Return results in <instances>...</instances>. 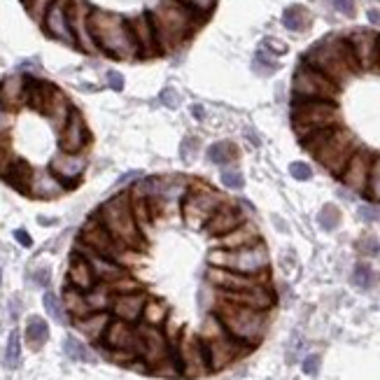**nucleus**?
<instances>
[{"label": "nucleus", "instance_id": "obj_1", "mask_svg": "<svg viewBox=\"0 0 380 380\" xmlns=\"http://www.w3.org/2000/svg\"><path fill=\"white\" fill-rule=\"evenodd\" d=\"M87 26L96 50L105 52L108 57L119 61H131L138 57V45L124 17L105 10H89Z\"/></svg>", "mask_w": 380, "mask_h": 380}, {"label": "nucleus", "instance_id": "obj_2", "mask_svg": "<svg viewBox=\"0 0 380 380\" xmlns=\"http://www.w3.org/2000/svg\"><path fill=\"white\" fill-rule=\"evenodd\" d=\"M149 19L156 33L159 52H173L189 40L201 22V15L180 0H161L154 10H149Z\"/></svg>", "mask_w": 380, "mask_h": 380}, {"label": "nucleus", "instance_id": "obj_3", "mask_svg": "<svg viewBox=\"0 0 380 380\" xmlns=\"http://www.w3.org/2000/svg\"><path fill=\"white\" fill-rule=\"evenodd\" d=\"M303 64L317 68V71L327 75L329 80H334L338 87H341L343 82H348L355 73L362 71L348 38L343 36H329L320 40V43L303 57Z\"/></svg>", "mask_w": 380, "mask_h": 380}, {"label": "nucleus", "instance_id": "obj_4", "mask_svg": "<svg viewBox=\"0 0 380 380\" xmlns=\"http://www.w3.org/2000/svg\"><path fill=\"white\" fill-rule=\"evenodd\" d=\"M217 320L222 322V327L236 338V341L254 348L266 334V310H254L247 306H238L226 299H219L215 308Z\"/></svg>", "mask_w": 380, "mask_h": 380}, {"label": "nucleus", "instance_id": "obj_5", "mask_svg": "<svg viewBox=\"0 0 380 380\" xmlns=\"http://www.w3.org/2000/svg\"><path fill=\"white\" fill-rule=\"evenodd\" d=\"M96 217L101 219V224L110 231V236L117 243H122L129 250H140L142 247V231L136 222L133 210H131L129 194L112 196L110 201H105Z\"/></svg>", "mask_w": 380, "mask_h": 380}, {"label": "nucleus", "instance_id": "obj_6", "mask_svg": "<svg viewBox=\"0 0 380 380\" xmlns=\"http://www.w3.org/2000/svg\"><path fill=\"white\" fill-rule=\"evenodd\" d=\"M198 336H201L205 355H208L210 371L224 369V366L233 364L236 359H240L252 350L250 345L236 341V338L222 327V322L217 320V315H210L208 320L203 322V329Z\"/></svg>", "mask_w": 380, "mask_h": 380}, {"label": "nucleus", "instance_id": "obj_7", "mask_svg": "<svg viewBox=\"0 0 380 380\" xmlns=\"http://www.w3.org/2000/svg\"><path fill=\"white\" fill-rule=\"evenodd\" d=\"M292 124L294 131L303 138L306 133L315 129L324 126H338L341 124V110H338L336 101H292Z\"/></svg>", "mask_w": 380, "mask_h": 380}, {"label": "nucleus", "instance_id": "obj_8", "mask_svg": "<svg viewBox=\"0 0 380 380\" xmlns=\"http://www.w3.org/2000/svg\"><path fill=\"white\" fill-rule=\"evenodd\" d=\"M210 266H219V268H229V271L236 273H245V275H261L266 273L268 268V250L266 245L254 243L247 247H238V250H215L210 252Z\"/></svg>", "mask_w": 380, "mask_h": 380}, {"label": "nucleus", "instance_id": "obj_9", "mask_svg": "<svg viewBox=\"0 0 380 380\" xmlns=\"http://www.w3.org/2000/svg\"><path fill=\"white\" fill-rule=\"evenodd\" d=\"M341 87L336 85L334 80H329L327 75L320 73L317 68L301 64L294 73V82H292V96L296 101H336Z\"/></svg>", "mask_w": 380, "mask_h": 380}, {"label": "nucleus", "instance_id": "obj_10", "mask_svg": "<svg viewBox=\"0 0 380 380\" xmlns=\"http://www.w3.org/2000/svg\"><path fill=\"white\" fill-rule=\"evenodd\" d=\"M224 203V196L217 194L208 184H191L182 198V217L191 229H203L210 215Z\"/></svg>", "mask_w": 380, "mask_h": 380}, {"label": "nucleus", "instance_id": "obj_11", "mask_svg": "<svg viewBox=\"0 0 380 380\" xmlns=\"http://www.w3.org/2000/svg\"><path fill=\"white\" fill-rule=\"evenodd\" d=\"M355 149H357L355 136L338 124L334 129V133L329 136V140L324 142L322 147H317L313 152V156L331 173V175H341L345 163H348L350 156L355 154Z\"/></svg>", "mask_w": 380, "mask_h": 380}, {"label": "nucleus", "instance_id": "obj_12", "mask_svg": "<svg viewBox=\"0 0 380 380\" xmlns=\"http://www.w3.org/2000/svg\"><path fill=\"white\" fill-rule=\"evenodd\" d=\"M138 334V345H136V352L138 357L142 359L145 366H149V369H156V366H161L166 359H168L175 348H173V343L166 338V334L159 327H149V324H142V327L136 329Z\"/></svg>", "mask_w": 380, "mask_h": 380}, {"label": "nucleus", "instance_id": "obj_13", "mask_svg": "<svg viewBox=\"0 0 380 380\" xmlns=\"http://www.w3.org/2000/svg\"><path fill=\"white\" fill-rule=\"evenodd\" d=\"M173 345H175L177 362H180V373H182V376L198 378V376H205V373L210 371L208 355H205L201 336L184 334L182 341L173 343Z\"/></svg>", "mask_w": 380, "mask_h": 380}, {"label": "nucleus", "instance_id": "obj_14", "mask_svg": "<svg viewBox=\"0 0 380 380\" xmlns=\"http://www.w3.org/2000/svg\"><path fill=\"white\" fill-rule=\"evenodd\" d=\"M103 345L117 355V359H124V362H133L138 357L136 345H138V334L133 329V324L119 320V317H112L110 324L105 327V334H103Z\"/></svg>", "mask_w": 380, "mask_h": 380}, {"label": "nucleus", "instance_id": "obj_15", "mask_svg": "<svg viewBox=\"0 0 380 380\" xmlns=\"http://www.w3.org/2000/svg\"><path fill=\"white\" fill-rule=\"evenodd\" d=\"M80 243L89 247V250L98 252V254H103V257L115 259V261H122L131 252L129 247H124L122 243H117V240L110 236V231L101 224L98 217H92L87 222V226L82 229Z\"/></svg>", "mask_w": 380, "mask_h": 380}, {"label": "nucleus", "instance_id": "obj_16", "mask_svg": "<svg viewBox=\"0 0 380 380\" xmlns=\"http://www.w3.org/2000/svg\"><path fill=\"white\" fill-rule=\"evenodd\" d=\"M205 278H208L210 285L217 287L219 292H247V289L266 285V273H261V275H245V273H236V271H229V268H219V266H210Z\"/></svg>", "mask_w": 380, "mask_h": 380}, {"label": "nucleus", "instance_id": "obj_17", "mask_svg": "<svg viewBox=\"0 0 380 380\" xmlns=\"http://www.w3.org/2000/svg\"><path fill=\"white\" fill-rule=\"evenodd\" d=\"M89 140H92V136H89L85 117H82L80 110L73 108L64 124V129H61L59 147H61V152H68V154H80V152L89 145Z\"/></svg>", "mask_w": 380, "mask_h": 380}, {"label": "nucleus", "instance_id": "obj_18", "mask_svg": "<svg viewBox=\"0 0 380 380\" xmlns=\"http://www.w3.org/2000/svg\"><path fill=\"white\" fill-rule=\"evenodd\" d=\"M68 5H71V0H54V3L50 5V10L45 12L43 26L54 40L66 43V45H75L71 19H68Z\"/></svg>", "mask_w": 380, "mask_h": 380}, {"label": "nucleus", "instance_id": "obj_19", "mask_svg": "<svg viewBox=\"0 0 380 380\" xmlns=\"http://www.w3.org/2000/svg\"><path fill=\"white\" fill-rule=\"evenodd\" d=\"M371 154L366 149H355V154L350 156V161L345 163L341 177V182L352 189L355 194H364L366 191V180H369V168H371Z\"/></svg>", "mask_w": 380, "mask_h": 380}, {"label": "nucleus", "instance_id": "obj_20", "mask_svg": "<svg viewBox=\"0 0 380 380\" xmlns=\"http://www.w3.org/2000/svg\"><path fill=\"white\" fill-rule=\"evenodd\" d=\"M85 168H87V156L68 154V152H59L50 163V170L64 182L66 189H73V187L80 184V177L82 173H85Z\"/></svg>", "mask_w": 380, "mask_h": 380}, {"label": "nucleus", "instance_id": "obj_21", "mask_svg": "<svg viewBox=\"0 0 380 380\" xmlns=\"http://www.w3.org/2000/svg\"><path fill=\"white\" fill-rule=\"evenodd\" d=\"M243 222H245L243 210H240L236 203H226L224 201L215 212H212L203 229H205V233H208V236L219 238V236H226V233L233 231L236 226H240Z\"/></svg>", "mask_w": 380, "mask_h": 380}, {"label": "nucleus", "instance_id": "obj_22", "mask_svg": "<svg viewBox=\"0 0 380 380\" xmlns=\"http://www.w3.org/2000/svg\"><path fill=\"white\" fill-rule=\"evenodd\" d=\"M71 101L66 98V94L61 92L59 87H54L52 82H47L45 85V96H43V105H40L38 112H43L47 119L54 122V126L59 131L64 129V124L68 119V115H71Z\"/></svg>", "mask_w": 380, "mask_h": 380}, {"label": "nucleus", "instance_id": "obj_23", "mask_svg": "<svg viewBox=\"0 0 380 380\" xmlns=\"http://www.w3.org/2000/svg\"><path fill=\"white\" fill-rule=\"evenodd\" d=\"M129 26H131V33H133V40L138 45V57L149 59V57L161 54L159 52L156 33H154V26H152L149 12H142V15H138L136 19H131Z\"/></svg>", "mask_w": 380, "mask_h": 380}, {"label": "nucleus", "instance_id": "obj_24", "mask_svg": "<svg viewBox=\"0 0 380 380\" xmlns=\"http://www.w3.org/2000/svg\"><path fill=\"white\" fill-rule=\"evenodd\" d=\"M348 43L355 52V59L362 71L376 68L378 61V36L373 31H355L348 36Z\"/></svg>", "mask_w": 380, "mask_h": 380}, {"label": "nucleus", "instance_id": "obj_25", "mask_svg": "<svg viewBox=\"0 0 380 380\" xmlns=\"http://www.w3.org/2000/svg\"><path fill=\"white\" fill-rule=\"evenodd\" d=\"M78 252L85 254V259L92 264L94 275H96V280H98V282H108V285H110V282H115V280H119V278L126 275V268H124L119 261L103 257V254L89 250V247H85L82 243L78 245Z\"/></svg>", "mask_w": 380, "mask_h": 380}, {"label": "nucleus", "instance_id": "obj_26", "mask_svg": "<svg viewBox=\"0 0 380 380\" xmlns=\"http://www.w3.org/2000/svg\"><path fill=\"white\" fill-rule=\"evenodd\" d=\"M145 301H147V296H145L142 292L115 294L112 306H110V310H112V315H115V317H119V320L129 322V324H136V322L142 317Z\"/></svg>", "mask_w": 380, "mask_h": 380}, {"label": "nucleus", "instance_id": "obj_27", "mask_svg": "<svg viewBox=\"0 0 380 380\" xmlns=\"http://www.w3.org/2000/svg\"><path fill=\"white\" fill-rule=\"evenodd\" d=\"M96 282L98 280H96L92 264L85 259V254H80L75 250V254L71 257V266H68V285L78 287L80 292H89Z\"/></svg>", "mask_w": 380, "mask_h": 380}, {"label": "nucleus", "instance_id": "obj_28", "mask_svg": "<svg viewBox=\"0 0 380 380\" xmlns=\"http://www.w3.org/2000/svg\"><path fill=\"white\" fill-rule=\"evenodd\" d=\"M0 105L8 112H15L22 105H26V85L22 75L0 80Z\"/></svg>", "mask_w": 380, "mask_h": 380}, {"label": "nucleus", "instance_id": "obj_29", "mask_svg": "<svg viewBox=\"0 0 380 380\" xmlns=\"http://www.w3.org/2000/svg\"><path fill=\"white\" fill-rule=\"evenodd\" d=\"M259 240H261V236H259L257 226L250 224V222H243L233 231L226 233V236H219L217 245L222 247V250H238V247L254 245V243H259Z\"/></svg>", "mask_w": 380, "mask_h": 380}, {"label": "nucleus", "instance_id": "obj_30", "mask_svg": "<svg viewBox=\"0 0 380 380\" xmlns=\"http://www.w3.org/2000/svg\"><path fill=\"white\" fill-rule=\"evenodd\" d=\"M33 175H36V170H33L26 161H22V159H10L8 168L3 170L5 182L10 187H15L17 191H22V194H31Z\"/></svg>", "mask_w": 380, "mask_h": 380}, {"label": "nucleus", "instance_id": "obj_31", "mask_svg": "<svg viewBox=\"0 0 380 380\" xmlns=\"http://www.w3.org/2000/svg\"><path fill=\"white\" fill-rule=\"evenodd\" d=\"M66 191L64 182L54 175L52 170H45V173H36L33 175V182H31V194L29 196H36V198H45V201H50V198H57Z\"/></svg>", "mask_w": 380, "mask_h": 380}, {"label": "nucleus", "instance_id": "obj_32", "mask_svg": "<svg viewBox=\"0 0 380 380\" xmlns=\"http://www.w3.org/2000/svg\"><path fill=\"white\" fill-rule=\"evenodd\" d=\"M110 313L108 310H101V313H89L87 317H80L75 320V327H78L82 334H85L89 341H101L103 334H105V327L110 324Z\"/></svg>", "mask_w": 380, "mask_h": 380}, {"label": "nucleus", "instance_id": "obj_33", "mask_svg": "<svg viewBox=\"0 0 380 380\" xmlns=\"http://www.w3.org/2000/svg\"><path fill=\"white\" fill-rule=\"evenodd\" d=\"M64 308H66V313L75 317V320H80V317H87L92 310H89V303H87V296L85 292H80L78 287H73V285H66L64 289Z\"/></svg>", "mask_w": 380, "mask_h": 380}, {"label": "nucleus", "instance_id": "obj_34", "mask_svg": "<svg viewBox=\"0 0 380 380\" xmlns=\"http://www.w3.org/2000/svg\"><path fill=\"white\" fill-rule=\"evenodd\" d=\"M85 296H87L89 310H92V313H101V310H108L112 306L115 292L110 289L108 282H96L89 292H85Z\"/></svg>", "mask_w": 380, "mask_h": 380}, {"label": "nucleus", "instance_id": "obj_35", "mask_svg": "<svg viewBox=\"0 0 380 380\" xmlns=\"http://www.w3.org/2000/svg\"><path fill=\"white\" fill-rule=\"evenodd\" d=\"M282 26L292 33H301L310 26V12L303 5H292L282 12Z\"/></svg>", "mask_w": 380, "mask_h": 380}, {"label": "nucleus", "instance_id": "obj_36", "mask_svg": "<svg viewBox=\"0 0 380 380\" xmlns=\"http://www.w3.org/2000/svg\"><path fill=\"white\" fill-rule=\"evenodd\" d=\"M50 338V324H47L43 317H31L29 324H26V341L33 350H40Z\"/></svg>", "mask_w": 380, "mask_h": 380}, {"label": "nucleus", "instance_id": "obj_37", "mask_svg": "<svg viewBox=\"0 0 380 380\" xmlns=\"http://www.w3.org/2000/svg\"><path fill=\"white\" fill-rule=\"evenodd\" d=\"M238 159V147L233 142H215L208 147V161L217 166H226Z\"/></svg>", "mask_w": 380, "mask_h": 380}, {"label": "nucleus", "instance_id": "obj_38", "mask_svg": "<svg viewBox=\"0 0 380 380\" xmlns=\"http://www.w3.org/2000/svg\"><path fill=\"white\" fill-rule=\"evenodd\" d=\"M166 317H168V310H166V303L156 301V299H147L142 308V322L149 324V327H163Z\"/></svg>", "mask_w": 380, "mask_h": 380}, {"label": "nucleus", "instance_id": "obj_39", "mask_svg": "<svg viewBox=\"0 0 380 380\" xmlns=\"http://www.w3.org/2000/svg\"><path fill=\"white\" fill-rule=\"evenodd\" d=\"M366 196L371 198L373 203L380 205V156L371 159V168H369V180H366Z\"/></svg>", "mask_w": 380, "mask_h": 380}, {"label": "nucleus", "instance_id": "obj_40", "mask_svg": "<svg viewBox=\"0 0 380 380\" xmlns=\"http://www.w3.org/2000/svg\"><path fill=\"white\" fill-rule=\"evenodd\" d=\"M64 350H66L68 357L78 359V362H96L94 352L89 350L85 343H80L78 338H73V336H68L66 341H64Z\"/></svg>", "mask_w": 380, "mask_h": 380}, {"label": "nucleus", "instance_id": "obj_41", "mask_svg": "<svg viewBox=\"0 0 380 380\" xmlns=\"http://www.w3.org/2000/svg\"><path fill=\"white\" fill-rule=\"evenodd\" d=\"M43 303H45V308H47V313H50L52 320H57V322H61V324H66V322H68V317H66L68 313H66V308H64V301H61L57 294L45 292Z\"/></svg>", "mask_w": 380, "mask_h": 380}, {"label": "nucleus", "instance_id": "obj_42", "mask_svg": "<svg viewBox=\"0 0 380 380\" xmlns=\"http://www.w3.org/2000/svg\"><path fill=\"white\" fill-rule=\"evenodd\" d=\"M19 359H22V338H19V331H12L8 341V350H5V366H8V369H17Z\"/></svg>", "mask_w": 380, "mask_h": 380}, {"label": "nucleus", "instance_id": "obj_43", "mask_svg": "<svg viewBox=\"0 0 380 380\" xmlns=\"http://www.w3.org/2000/svg\"><path fill=\"white\" fill-rule=\"evenodd\" d=\"M317 224H320L324 231H334L336 226L341 224V210H338L336 205H324L320 215H317Z\"/></svg>", "mask_w": 380, "mask_h": 380}, {"label": "nucleus", "instance_id": "obj_44", "mask_svg": "<svg viewBox=\"0 0 380 380\" xmlns=\"http://www.w3.org/2000/svg\"><path fill=\"white\" fill-rule=\"evenodd\" d=\"M373 280H376V275H373V268L369 264H357L355 271H352V282H355L357 287H371Z\"/></svg>", "mask_w": 380, "mask_h": 380}, {"label": "nucleus", "instance_id": "obj_45", "mask_svg": "<svg viewBox=\"0 0 380 380\" xmlns=\"http://www.w3.org/2000/svg\"><path fill=\"white\" fill-rule=\"evenodd\" d=\"M254 71H257L259 75H273L275 71H278V64H275L273 59H268V54L261 50L257 57H254Z\"/></svg>", "mask_w": 380, "mask_h": 380}, {"label": "nucleus", "instance_id": "obj_46", "mask_svg": "<svg viewBox=\"0 0 380 380\" xmlns=\"http://www.w3.org/2000/svg\"><path fill=\"white\" fill-rule=\"evenodd\" d=\"M222 184L229 187V189H243L245 177H243V173L236 170V168H224L222 170Z\"/></svg>", "mask_w": 380, "mask_h": 380}, {"label": "nucleus", "instance_id": "obj_47", "mask_svg": "<svg viewBox=\"0 0 380 380\" xmlns=\"http://www.w3.org/2000/svg\"><path fill=\"white\" fill-rule=\"evenodd\" d=\"M54 3V0H24L26 10L31 12V17L36 19V22H43L45 19V12L50 10V5Z\"/></svg>", "mask_w": 380, "mask_h": 380}, {"label": "nucleus", "instance_id": "obj_48", "mask_svg": "<svg viewBox=\"0 0 380 380\" xmlns=\"http://www.w3.org/2000/svg\"><path fill=\"white\" fill-rule=\"evenodd\" d=\"M198 142H201L198 138L189 136V138H184L182 145H180V156H182L187 163L194 161V156H196V152H198Z\"/></svg>", "mask_w": 380, "mask_h": 380}, {"label": "nucleus", "instance_id": "obj_49", "mask_svg": "<svg viewBox=\"0 0 380 380\" xmlns=\"http://www.w3.org/2000/svg\"><path fill=\"white\" fill-rule=\"evenodd\" d=\"M180 3L187 5V8H191L194 12H198L201 17H205V15H210V10L215 8L217 0H180Z\"/></svg>", "mask_w": 380, "mask_h": 380}, {"label": "nucleus", "instance_id": "obj_50", "mask_svg": "<svg viewBox=\"0 0 380 380\" xmlns=\"http://www.w3.org/2000/svg\"><path fill=\"white\" fill-rule=\"evenodd\" d=\"M261 47H264V52H271V54H275V57H282V54H287V45L282 43V40H278V38H264Z\"/></svg>", "mask_w": 380, "mask_h": 380}, {"label": "nucleus", "instance_id": "obj_51", "mask_svg": "<svg viewBox=\"0 0 380 380\" xmlns=\"http://www.w3.org/2000/svg\"><path fill=\"white\" fill-rule=\"evenodd\" d=\"M12 126V112H8L3 105H0V142L8 145V133Z\"/></svg>", "mask_w": 380, "mask_h": 380}, {"label": "nucleus", "instance_id": "obj_52", "mask_svg": "<svg viewBox=\"0 0 380 380\" xmlns=\"http://www.w3.org/2000/svg\"><path fill=\"white\" fill-rule=\"evenodd\" d=\"M289 173H292V177L294 180H310L313 177V170H310V166L308 163H303V161H296V163H292L289 166Z\"/></svg>", "mask_w": 380, "mask_h": 380}, {"label": "nucleus", "instance_id": "obj_53", "mask_svg": "<svg viewBox=\"0 0 380 380\" xmlns=\"http://www.w3.org/2000/svg\"><path fill=\"white\" fill-rule=\"evenodd\" d=\"M320 366H322L320 355H308L303 359V373H306V376H317V373H320Z\"/></svg>", "mask_w": 380, "mask_h": 380}, {"label": "nucleus", "instance_id": "obj_54", "mask_svg": "<svg viewBox=\"0 0 380 380\" xmlns=\"http://www.w3.org/2000/svg\"><path fill=\"white\" fill-rule=\"evenodd\" d=\"M329 5L345 17H355V0H329Z\"/></svg>", "mask_w": 380, "mask_h": 380}, {"label": "nucleus", "instance_id": "obj_55", "mask_svg": "<svg viewBox=\"0 0 380 380\" xmlns=\"http://www.w3.org/2000/svg\"><path fill=\"white\" fill-rule=\"evenodd\" d=\"M359 217L364 219V222H380V205H362L359 208Z\"/></svg>", "mask_w": 380, "mask_h": 380}, {"label": "nucleus", "instance_id": "obj_56", "mask_svg": "<svg viewBox=\"0 0 380 380\" xmlns=\"http://www.w3.org/2000/svg\"><path fill=\"white\" fill-rule=\"evenodd\" d=\"M161 103L166 108H177L180 105V94L173 87H166L161 92Z\"/></svg>", "mask_w": 380, "mask_h": 380}, {"label": "nucleus", "instance_id": "obj_57", "mask_svg": "<svg viewBox=\"0 0 380 380\" xmlns=\"http://www.w3.org/2000/svg\"><path fill=\"white\" fill-rule=\"evenodd\" d=\"M359 250H362L364 254H378L380 245H378V240L373 238V236H366V238L359 240Z\"/></svg>", "mask_w": 380, "mask_h": 380}, {"label": "nucleus", "instance_id": "obj_58", "mask_svg": "<svg viewBox=\"0 0 380 380\" xmlns=\"http://www.w3.org/2000/svg\"><path fill=\"white\" fill-rule=\"evenodd\" d=\"M108 85L112 87L115 92H122V89H124V75L115 73V71H110V73H108Z\"/></svg>", "mask_w": 380, "mask_h": 380}, {"label": "nucleus", "instance_id": "obj_59", "mask_svg": "<svg viewBox=\"0 0 380 380\" xmlns=\"http://www.w3.org/2000/svg\"><path fill=\"white\" fill-rule=\"evenodd\" d=\"M10 152H8V145L5 142H0V175H3V170L8 168V163H10Z\"/></svg>", "mask_w": 380, "mask_h": 380}, {"label": "nucleus", "instance_id": "obj_60", "mask_svg": "<svg viewBox=\"0 0 380 380\" xmlns=\"http://www.w3.org/2000/svg\"><path fill=\"white\" fill-rule=\"evenodd\" d=\"M15 238H17L24 247H31V245H33V238H31L24 229H17V231H15Z\"/></svg>", "mask_w": 380, "mask_h": 380}, {"label": "nucleus", "instance_id": "obj_61", "mask_svg": "<svg viewBox=\"0 0 380 380\" xmlns=\"http://www.w3.org/2000/svg\"><path fill=\"white\" fill-rule=\"evenodd\" d=\"M36 280L40 282V285H47V282H50V271H47V268H43V271H38Z\"/></svg>", "mask_w": 380, "mask_h": 380}, {"label": "nucleus", "instance_id": "obj_62", "mask_svg": "<svg viewBox=\"0 0 380 380\" xmlns=\"http://www.w3.org/2000/svg\"><path fill=\"white\" fill-rule=\"evenodd\" d=\"M369 22H371V24H376V26H380V12H378V10H369Z\"/></svg>", "mask_w": 380, "mask_h": 380}, {"label": "nucleus", "instance_id": "obj_63", "mask_svg": "<svg viewBox=\"0 0 380 380\" xmlns=\"http://www.w3.org/2000/svg\"><path fill=\"white\" fill-rule=\"evenodd\" d=\"M191 115H194L196 119H203V117H205V110H203L201 105H194V108H191Z\"/></svg>", "mask_w": 380, "mask_h": 380}, {"label": "nucleus", "instance_id": "obj_64", "mask_svg": "<svg viewBox=\"0 0 380 380\" xmlns=\"http://www.w3.org/2000/svg\"><path fill=\"white\" fill-rule=\"evenodd\" d=\"M376 66H380V36H378V61H376Z\"/></svg>", "mask_w": 380, "mask_h": 380}]
</instances>
